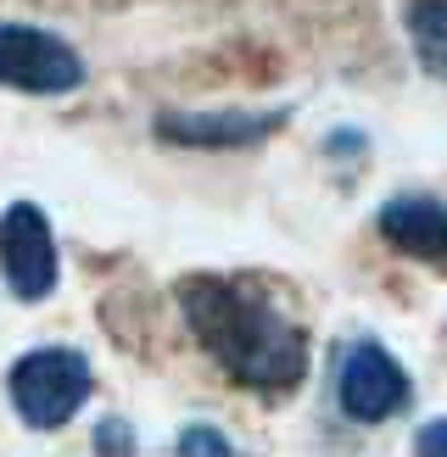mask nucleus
<instances>
[{
    "label": "nucleus",
    "instance_id": "1",
    "mask_svg": "<svg viewBox=\"0 0 447 457\" xmlns=\"http://www.w3.org/2000/svg\"><path fill=\"white\" fill-rule=\"evenodd\" d=\"M179 312L207 352L240 391H297L308 379V329L291 312L274 285L252 273H185L179 279Z\"/></svg>",
    "mask_w": 447,
    "mask_h": 457
},
{
    "label": "nucleus",
    "instance_id": "2",
    "mask_svg": "<svg viewBox=\"0 0 447 457\" xmlns=\"http://www.w3.org/2000/svg\"><path fill=\"white\" fill-rule=\"evenodd\" d=\"M89 391H96V374L67 346H39L29 357H17L6 374V396L29 429H62L89 402Z\"/></svg>",
    "mask_w": 447,
    "mask_h": 457
},
{
    "label": "nucleus",
    "instance_id": "3",
    "mask_svg": "<svg viewBox=\"0 0 447 457\" xmlns=\"http://www.w3.org/2000/svg\"><path fill=\"white\" fill-rule=\"evenodd\" d=\"M414 396L409 385V369L380 346V340H347L342 352H335V402H342V413L352 424H380L402 413Z\"/></svg>",
    "mask_w": 447,
    "mask_h": 457
},
{
    "label": "nucleus",
    "instance_id": "4",
    "mask_svg": "<svg viewBox=\"0 0 447 457\" xmlns=\"http://www.w3.org/2000/svg\"><path fill=\"white\" fill-rule=\"evenodd\" d=\"M0 84L22 96H73L84 84V56L51 29L0 22Z\"/></svg>",
    "mask_w": 447,
    "mask_h": 457
},
{
    "label": "nucleus",
    "instance_id": "5",
    "mask_svg": "<svg viewBox=\"0 0 447 457\" xmlns=\"http://www.w3.org/2000/svg\"><path fill=\"white\" fill-rule=\"evenodd\" d=\"M0 273L6 285L22 295V302H45L56 290V235H51V218H45L34 201H12L0 212Z\"/></svg>",
    "mask_w": 447,
    "mask_h": 457
},
{
    "label": "nucleus",
    "instance_id": "6",
    "mask_svg": "<svg viewBox=\"0 0 447 457\" xmlns=\"http://www.w3.org/2000/svg\"><path fill=\"white\" fill-rule=\"evenodd\" d=\"M285 129V106L274 112H163L156 118V134L185 151H246L268 140V134Z\"/></svg>",
    "mask_w": 447,
    "mask_h": 457
},
{
    "label": "nucleus",
    "instance_id": "7",
    "mask_svg": "<svg viewBox=\"0 0 447 457\" xmlns=\"http://www.w3.org/2000/svg\"><path fill=\"white\" fill-rule=\"evenodd\" d=\"M380 235L386 245H397L402 257L414 262H431V268H447V207L436 195H419V190H402L380 207Z\"/></svg>",
    "mask_w": 447,
    "mask_h": 457
},
{
    "label": "nucleus",
    "instance_id": "8",
    "mask_svg": "<svg viewBox=\"0 0 447 457\" xmlns=\"http://www.w3.org/2000/svg\"><path fill=\"white\" fill-rule=\"evenodd\" d=\"M409 39L425 73L447 79V0H409Z\"/></svg>",
    "mask_w": 447,
    "mask_h": 457
},
{
    "label": "nucleus",
    "instance_id": "9",
    "mask_svg": "<svg viewBox=\"0 0 447 457\" xmlns=\"http://www.w3.org/2000/svg\"><path fill=\"white\" fill-rule=\"evenodd\" d=\"M179 452H230V436H218V429H185Z\"/></svg>",
    "mask_w": 447,
    "mask_h": 457
},
{
    "label": "nucleus",
    "instance_id": "10",
    "mask_svg": "<svg viewBox=\"0 0 447 457\" xmlns=\"http://www.w3.org/2000/svg\"><path fill=\"white\" fill-rule=\"evenodd\" d=\"M96 446H101V452H134V436H129V424L106 419V424L96 429Z\"/></svg>",
    "mask_w": 447,
    "mask_h": 457
},
{
    "label": "nucleus",
    "instance_id": "11",
    "mask_svg": "<svg viewBox=\"0 0 447 457\" xmlns=\"http://www.w3.org/2000/svg\"><path fill=\"white\" fill-rule=\"evenodd\" d=\"M414 452H447V419H431L414 436Z\"/></svg>",
    "mask_w": 447,
    "mask_h": 457
}]
</instances>
